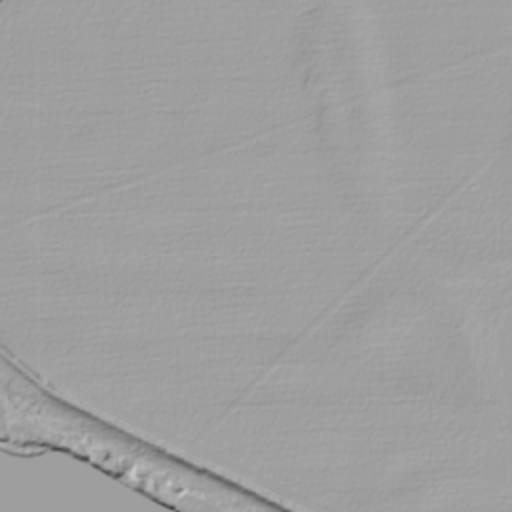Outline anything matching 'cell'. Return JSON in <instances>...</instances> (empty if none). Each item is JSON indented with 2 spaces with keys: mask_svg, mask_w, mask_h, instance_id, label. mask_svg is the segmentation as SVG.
I'll return each mask as SVG.
<instances>
[{
  "mask_svg": "<svg viewBox=\"0 0 512 512\" xmlns=\"http://www.w3.org/2000/svg\"><path fill=\"white\" fill-rule=\"evenodd\" d=\"M2 400V444L6 448L68 452L168 508H284L70 408L32 382L20 368H12L8 358H4L2 370Z\"/></svg>",
  "mask_w": 512,
  "mask_h": 512,
  "instance_id": "1",
  "label": "cell"
}]
</instances>
